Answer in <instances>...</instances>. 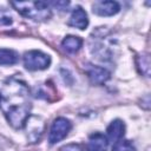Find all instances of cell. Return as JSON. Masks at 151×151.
I'll return each mask as SVG.
<instances>
[{"instance_id":"cell-1","label":"cell","mask_w":151,"mask_h":151,"mask_svg":"<svg viewBox=\"0 0 151 151\" xmlns=\"http://www.w3.org/2000/svg\"><path fill=\"white\" fill-rule=\"evenodd\" d=\"M1 110L14 129H22L29 117L31 97L28 86L14 77L7 79L1 93Z\"/></svg>"},{"instance_id":"cell-2","label":"cell","mask_w":151,"mask_h":151,"mask_svg":"<svg viewBox=\"0 0 151 151\" xmlns=\"http://www.w3.org/2000/svg\"><path fill=\"white\" fill-rule=\"evenodd\" d=\"M11 5L21 15L34 21H46L52 15L50 4L45 1H12Z\"/></svg>"},{"instance_id":"cell-3","label":"cell","mask_w":151,"mask_h":151,"mask_svg":"<svg viewBox=\"0 0 151 151\" xmlns=\"http://www.w3.org/2000/svg\"><path fill=\"white\" fill-rule=\"evenodd\" d=\"M51 58L48 54L41 51H28L24 54V65L29 71H40L50 66Z\"/></svg>"},{"instance_id":"cell-4","label":"cell","mask_w":151,"mask_h":151,"mask_svg":"<svg viewBox=\"0 0 151 151\" xmlns=\"http://www.w3.org/2000/svg\"><path fill=\"white\" fill-rule=\"evenodd\" d=\"M72 127V124L68 119L64 117H58L57 119L53 120L51 129H50V134H48V142L51 144H55L64 139L67 133L70 132Z\"/></svg>"},{"instance_id":"cell-5","label":"cell","mask_w":151,"mask_h":151,"mask_svg":"<svg viewBox=\"0 0 151 151\" xmlns=\"http://www.w3.org/2000/svg\"><path fill=\"white\" fill-rule=\"evenodd\" d=\"M120 9L117 1H96L92 5V11L94 14L100 17H111L118 13Z\"/></svg>"},{"instance_id":"cell-6","label":"cell","mask_w":151,"mask_h":151,"mask_svg":"<svg viewBox=\"0 0 151 151\" xmlns=\"http://www.w3.org/2000/svg\"><path fill=\"white\" fill-rule=\"evenodd\" d=\"M86 74L88 76L90 80L93 83V84H97V85H101L104 84L105 81L109 80L110 78V72L104 68V67H100V66H96V65H87L86 67Z\"/></svg>"},{"instance_id":"cell-7","label":"cell","mask_w":151,"mask_h":151,"mask_svg":"<svg viewBox=\"0 0 151 151\" xmlns=\"http://www.w3.org/2000/svg\"><path fill=\"white\" fill-rule=\"evenodd\" d=\"M107 145L109 140L106 136H104L100 132H94L88 137L86 151H106Z\"/></svg>"},{"instance_id":"cell-8","label":"cell","mask_w":151,"mask_h":151,"mask_svg":"<svg viewBox=\"0 0 151 151\" xmlns=\"http://www.w3.org/2000/svg\"><path fill=\"white\" fill-rule=\"evenodd\" d=\"M68 25L72 26V27H76V28H79V29H85L88 25V18H87V14L86 12L81 8V7H76L70 17V20H68Z\"/></svg>"},{"instance_id":"cell-9","label":"cell","mask_w":151,"mask_h":151,"mask_svg":"<svg viewBox=\"0 0 151 151\" xmlns=\"http://www.w3.org/2000/svg\"><path fill=\"white\" fill-rule=\"evenodd\" d=\"M124 133H125V125L124 123L120 120V119H116L113 120L109 127H107V140L112 142V143H116L117 140L122 139L124 137Z\"/></svg>"},{"instance_id":"cell-10","label":"cell","mask_w":151,"mask_h":151,"mask_svg":"<svg viewBox=\"0 0 151 151\" xmlns=\"http://www.w3.org/2000/svg\"><path fill=\"white\" fill-rule=\"evenodd\" d=\"M28 120L34 126V127H32L31 125L27 124V126H28V138L31 139L32 143H37L40 139V136L42 133V126H44L42 120L38 117H31V118L28 117Z\"/></svg>"},{"instance_id":"cell-11","label":"cell","mask_w":151,"mask_h":151,"mask_svg":"<svg viewBox=\"0 0 151 151\" xmlns=\"http://www.w3.org/2000/svg\"><path fill=\"white\" fill-rule=\"evenodd\" d=\"M81 45H83V40L76 35H67L64 38L61 42L63 48L68 53H76L77 51H79Z\"/></svg>"},{"instance_id":"cell-12","label":"cell","mask_w":151,"mask_h":151,"mask_svg":"<svg viewBox=\"0 0 151 151\" xmlns=\"http://www.w3.org/2000/svg\"><path fill=\"white\" fill-rule=\"evenodd\" d=\"M18 53L13 50L0 48V65H13L18 61Z\"/></svg>"},{"instance_id":"cell-13","label":"cell","mask_w":151,"mask_h":151,"mask_svg":"<svg viewBox=\"0 0 151 151\" xmlns=\"http://www.w3.org/2000/svg\"><path fill=\"white\" fill-rule=\"evenodd\" d=\"M137 67L145 77L150 76V58L149 54H140L137 57Z\"/></svg>"},{"instance_id":"cell-14","label":"cell","mask_w":151,"mask_h":151,"mask_svg":"<svg viewBox=\"0 0 151 151\" xmlns=\"http://www.w3.org/2000/svg\"><path fill=\"white\" fill-rule=\"evenodd\" d=\"M112 151H136V147L130 140L126 139H119L116 143H113Z\"/></svg>"},{"instance_id":"cell-15","label":"cell","mask_w":151,"mask_h":151,"mask_svg":"<svg viewBox=\"0 0 151 151\" xmlns=\"http://www.w3.org/2000/svg\"><path fill=\"white\" fill-rule=\"evenodd\" d=\"M59 151H86V147L83 144L71 143V144H66V145L61 146Z\"/></svg>"},{"instance_id":"cell-16","label":"cell","mask_w":151,"mask_h":151,"mask_svg":"<svg viewBox=\"0 0 151 151\" xmlns=\"http://www.w3.org/2000/svg\"><path fill=\"white\" fill-rule=\"evenodd\" d=\"M9 24H12L11 15L6 11L0 9V25H9Z\"/></svg>"},{"instance_id":"cell-17","label":"cell","mask_w":151,"mask_h":151,"mask_svg":"<svg viewBox=\"0 0 151 151\" xmlns=\"http://www.w3.org/2000/svg\"><path fill=\"white\" fill-rule=\"evenodd\" d=\"M52 5H53V6H55V7H58V8H59V9H61V11H65V9L67 8V6H68V2L59 1V2H52Z\"/></svg>"},{"instance_id":"cell-18","label":"cell","mask_w":151,"mask_h":151,"mask_svg":"<svg viewBox=\"0 0 151 151\" xmlns=\"http://www.w3.org/2000/svg\"><path fill=\"white\" fill-rule=\"evenodd\" d=\"M1 99H2V97H1V93H0V104H1Z\"/></svg>"}]
</instances>
